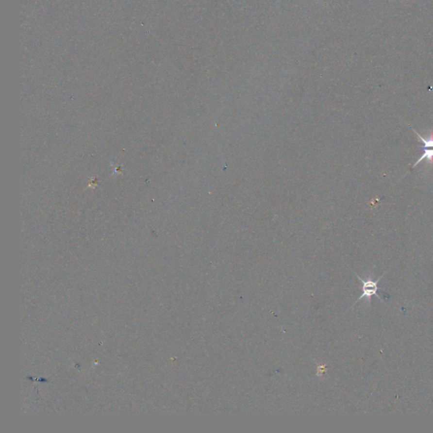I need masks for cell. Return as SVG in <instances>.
<instances>
[{"label":"cell","instance_id":"cell-1","mask_svg":"<svg viewBox=\"0 0 433 433\" xmlns=\"http://www.w3.org/2000/svg\"><path fill=\"white\" fill-rule=\"evenodd\" d=\"M356 276H357L358 279L362 283V295L360 296V298H358L357 300L354 303V305L364 298H367L368 300L371 301V297L374 296H377L382 301H383V298H381L380 296L378 295V290L381 289V288H379L378 284H379V282H380L381 280L383 279L384 274L379 277V279L375 280V281L374 280H371V279H366V280L362 279L357 274H356Z\"/></svg>","mask_w":433,"mask_h":433},{"label":"cell","instance_id":"cell-2","mask_svg":"<svg viewBox=\"0 0 433 433\" xmlns=\"http://www.w3.org/2000/svg\"><path fill=\"white\" fill-rule=\"evenodd\" d=\"M414 132L416 134L417 136L419 137V139H420V141H422L424 143V151L423 154L421 155V157H420L418 160H417L416 163L414 164V166L412 167H416L417 164H420L421 162L423 161V160H427V161L429 162L431 164H433V135H431L429 138H424L421 136V135L418 133V132H416L415 130L413 129Z\"/></svg>","mask_w":433,"mask_h":433}]
</instances>
